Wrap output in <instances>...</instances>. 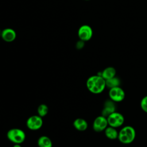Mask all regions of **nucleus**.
<instances>
[{"label": "nucleus", "instance_id": "2", "mask_svg": "<svg viewBox=\"0 0 147 147\" xmlns=\"http://www.w3.org/2000/svg\"><path fill=\"white\" fill-rule=\"evenodd\" d=\"M135 137V130L130 126H126L122 127L118 133V138L122 144H130L134 140Z\"/></svg>", "mask_w": 147, "mask_h": 147}, {"label": "nucleus", "instance_id": "10", "mask_svg": "<svg viewBox=\"0 0 147 147\" xmlns=\"http://www.w3.org/2000/svg\"><path fill=\"white\" fill-rule=\"evenodd\" d=\"M113 100H107L102 112V115L107 118L110 114L115 111V106Z\"/></svg>", "mask_w": 147, "mask_h": 147}, {"label": "nucleus", "instance_id": "20", "mask_svg": "<svg viewBox=\"0 0 147 147\" xmlns=\"http://www.w3.org/2000/svg\"><path fill=\"white\" fill-rule=\"evenodd\" d=\"M1 33H2V32L0 30V36H1Z\"/></svg>", "mask_w": 147, "mask_h": 147}, {"label": "nucleus", "instance_id": "16", "mask_svg": "<svg viewBox=\"0 0 147 147\" xmlns=\"http://www.w3.org/2000/svg\"><path fill=\"white\" fill-rule=\"evenodd\" d=\"M48 111H49V109L48 106L45 104L42 103L40 105L37 107V115H38L39 116L42 118L47 115Z\"/></svg>", "mask_w": 147, "mask_h": 147}, {"label": "nucleus", "instance_id": "12", "mask_svg": "<svg viewBox=\"0 0 147 147\" xmlns=\"http://www.w3.org/2000/svg\"><path fill=\"white\" fill-rule=\"evenodd\" d=\"M115 75L116 70L113 67H107L102 72H101V76L105 80L115 76Z\"/></svg>", "mask_w": 147, "mask_h": 147}, {"label": "nucleus", "instance_id": "15", "mask_svg": "<svg viewBox=\"0 0 147 147\" xmlns=\"http://www.w3.org/2000/svg\"><path fill=\"white\" fill-rule=\"evenodd\" d=\"M121 82L119 78L114 76L111 79L106 80V87L109 88H112L115 87L119 86Z\"/></svg>", "mask_w": 147, "mask_h": 147}, {"label": "nucleus", "instance_id": "11", "mask_svg": "<svg viewBox=\"0 0 147 147\" xmlns=\"http://www.w3.org/2000/svg\"><path fill=\"white\" fill-rule=\"evenodd\" d=\"M74 127L78 131H85L88 127V123L87 121L81 118H76L73 122Z\"/></svg>", "mask_w": 147, "mask_h": 147}, {"label": "nucleus", "instance_id": "18", "mask_svg": "<svg viewBox=\"0 0 147 147\" xmlns=\"http://www.w3.org/2000/svg\"><path fill=\"white\" fill-rule=\"evenodd\" d=\"M84 41H82V40H80L78 42H77L76 44V47L78 49H82L84 45Z\"/></svg>", "mask_w": 147, "mask_h": 147}, {"label": "nucleus", "instance_id": "8", "mask_svg": "<svg viewBox=\"0 0 147 147\" xmlns=\"http://www.w3.org/2000/svg\"><path fill=\"white\" fill-rule=\"evenodd\" d=\"M78 34L80 40L87 41L91 38L92 36V30L89 25H83L79 28Z\"/></svg>", "mask_w": 147, "mask_h": 147}, {"label": "nucleus", "instance_id": "3", "mask_svg": "<svg viewBox=\"0 0 147 147\" xmlns=\"http://www.w3.org/2000/svg\"><path fill=\"white\" fill-rule=\"evenodd\" d=\"M7 138L8 140L14 144L22 143L26 138V134L21 129L12 128L7 132Z\"/></svg>", "mask_w": 147, "mask_h": 147}, {"label": "nucleus", "instance_id": "1", "mask_svg": "<svg viewBox=\"0 0 147 147\" xmlns=\"http://www.w3.org/2000/svg\"><path fill=\"white\" fill-rule=\"evenodd\" d=\"M86 86L88 91L95 94L101 93L106 87V80L98 75H93L88 78Z\"/></svg>", "mask_w": 147, "mask_h": 147}, {"label": "nucleus", "instance_id": "7", "mask_svg": "<svg viewBox=\"0 0 147 147\" xmlns=\"http://www.w3.org/2000/svg\"><path fill=\"white\" fill-rule=\"evenodd\" d=\"M108 126L107 118L103 115L97 117L94 121L92 127L94 131L96 132H100L105 131Z\"/></svg>", "mask_w": 147, "mask_h": 147}, {"label": "nucleus", "instance_id": "4", "mask_svg": "<svg viewBox=\"0 0 147 147\" xmlns=\"http://www.w3.org/2000/svg\"><path fill=\"white\" fill-rule=\"evenodd\" d=\"M108 125L117 128L122 126L124 122V117L119 113L114 112L107 117Z\"/></svg>", "mask_w": 147, "mask_h": 147}, {"label": "nucleus", "instance_id": "17", "mask_svg": "<svg viewBox=\"0 0 147 147\" xmlns=\"http://www.w3.org/2000/svg\"><path fill=\"white\" fill-rule=\"evenodd\" d=\"M140 106L142 110L145 113H147V96H144L142 99L140 103Z\"/></svg>", "mask_w": 147, "mask_h": 147}, {"label": "nucleus", "instance_id": "6", "mask_svg": "<svg viewBox=\"0 0 147 147\" xmlns=\"http://www.w3.org/2000/svg\"><path fill=\"white\" fill-rule=\"evenodd\" d=\"M110 99L114 102H119L125 99V93L123 90L119 86L110 88L109 92Z\"/></svg>", "mask_w": 147, "mask_h": 147}, {"label": "nucleus", "instance_id": "21", "mask_svg": "<svg viewBox=\"0 0 147 147\" xmlns=\"http://www.w3.org/2000/svg\"><path fill=\"white\" fill-rule=\"evenodd\" d=\"M86 1H88V0H86Z\"/></svg>", "mask_w": 147, "mask_h": 147}, {"label": "nucleus", "instance_id": "13", "mask_svg": "<svg viewBox=\"0 0 147 147\" xmlns=\"http://www.w3.org/2000/svg\"><path fill=\"white\" fill-rule=\"evenodd\" d=\"M38 147H52L53 144L49 137L46 136H40L37 140Z\"/></svg>", "mask_w": 147, "mask_h": 147}, {"label": "nucleus", "instance_id": "5", "mask_svg": "<svg viewBox=\"0 0 147 147\" xmlns=\"http://www.w3.org/2000/svg\"><path fill=\"white\" fill-rule=\"evenodd\" d=\"M42 118L38 115H33L29 117L26 122L27 127L31 130L40 129L42 127Z\"/></svg>", "mask_w": 147, "mask_h": 147}, {"label": "nucleus", "instance_id": "9", "mask_svg": "<svg viewBox=\"0 0 147 147\" xmlns=\"http://www.w3.org/2000/svg\"><path fill=\"white\" fill-rule=\"evenodd\" d=\"M16 36V32L11 28H6L2 31L1 37L6 42H10L13 41Z\"/></svg>", "mask_w": 147, "mask_h": 147}, {"label": "nucleus", "instance_id": "19", "mask_svg": "<svg viewBox=\"0 0 147 147\" xmlns=\"http://www.w3.org/2000/svg\"><path fill=\"white\" fill-rule=\"evenodd\" d=\"M13 147H22L20 144H14Z\"/></svg>", "mask_w": 147, "mask_h": 147}, {"label": "nucleus", "instance_id": "14", "mask_svg": "<svg viewBox=\"0 0 147 147\" xmlns=\"http://www.w3.org/2000/svg\"><path fill=\"white\" fill-rule=\"evenodd\" d=\"M105 133L106 136L110 140H115L118 138V133L117 132V130L115 127L109 126L107 127L106 129L105 130Z\"/></svg>", "mask_w": 147, "mask_h": 147}]
</instances>
